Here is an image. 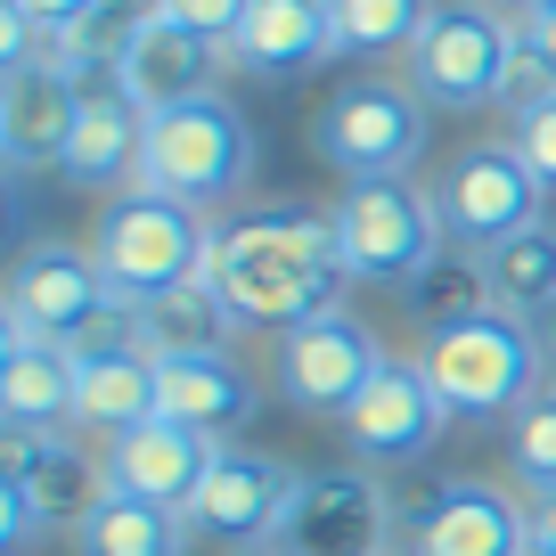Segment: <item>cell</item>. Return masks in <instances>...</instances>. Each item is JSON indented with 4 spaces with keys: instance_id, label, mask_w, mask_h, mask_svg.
I'll use <instances>...</instances> for the list:
<instances>
[{
    "instance_id": "6da1fadb",
    "label": "cell",
    "mask_w": 556,
    "mask_h": 556,
    "mask_svg": "<svg viewBox=\"0 0 556 556\" xmlns=\"http://www.w3.org/2000/svg\"><path fill=\"white\" fill-rule=\"evenodd\" d=\"M213 287L245 328H303V319L336 312V287H344V238H336V213L312 205H262L245 222H229L213 238Z\"/></svg>"
},
{
    "instance_id": "7a4b0ae2",
    "label": "cell",
    "mask_w": 556,
    "mask_h": 556,
    "mask_svg": "<svg viewBox=\"0 0 556 556\" xmlns=\"http://www.w3.org/2000/svg\"><path fill=\"white\" fill-rule=\"evenodd\" d=\"M417 368L434 377L442 409L451 417H516L523 401L548 384V352H540V328L516 312H475V319H451V328L426 336Z\"/></svg>"
},
{
    "instance_id": "3957f363",
    "label": "cell",
    "mask_w": 556,
    "mask_h": 556,
    "mask_svg": "<svg viewBox=\"0 0 556 556\" xmlns=\"http://www.w3.org/2000/svg\"><path fill=\"white\" fill-rule=\"evenodd\" d=\"M213 238H222V229L197 205L131 189V197H115V205L99 213L90 254H99L106 287H115L123 303H156V295H173V287H189V278L213 270Z\"/></svg>"
},
{
    "instance_id": "277c9868",
    "label": "cell",
    "mask_w": 556,
    "mask_h": 556,
    "mask_svg": "<svg viewBox=\"0 0 556 556\" xmlns=\"http://www.w3.org/2000/svg\"><path fill=\"white\" fill-rule=\"evenodd\" d=\"M245 173H254V131H245V115L222 90H205V99H189V106L148 115V148H139L131 189L180 197V205L205 213V205H222V197H238Z\"/></svg>"
},
{
    "instance_id": "5b68a950",
    "label": "cell",
    "mask_w": 556,
    "mask_h": 556,
    "mask_svg": "<svg viewBox=\"0 0 556 556\" xmlns=\"http://www.w3.org/2000/svg\"><path fill=\"white\" fill-rule=\"evenodd\" d=\"M336 238H344V278H368V287H409L426 262L451 245L442 229L434 189L401 180H344L336 197Z\"/></svg>"
},
{
    "instance_id": "8992f818",
    "label": "cell",
    "mask_w": 556,
    "mask_h": 556,
    "mask_svg": "<svg viewBox=\"0 0 556 556\" xmlns=\"http://www.w3.org/2000/svg\"><path fill=\"white\" fill-rule=\"evenodd\" d=\"M507 58H516V25L491 0H451L409 50V90L426 106H500Z\"/></svg>"
},
{
    "instance_id": "52a82bcc",
    "label": "cell",
    "mask_w": 556,
    "mask_h": 556,
    "mask_svg": "<svg viewBox=\"0 0 556 556\" xmlns=\"http://www.w3.org/2000/svg\"><path fill=\"white\" fill-rule=\"evenodd\" d=\"M312 148L344 180H401L426 156V99L401 83H352L312 115Z\"/></svg>"
},
{
    "instance_id": "ba28073f",
    "label": "cell",
    "mask_w": 556,
    "mask_h": 556,
    "mask_svg": "<svg viewBox=\"0 0 556 556\" xmlns=\"http://www.w3.org/2000/svg\"><path fill=\"white\" fill-rule=\"evenodd\" d=\"M540 197H548V180L516 156V139L467 148V156L434 180L442 229H451L458 245H475V254H483V245H500V238H516V229H532V222H540Z\"/></svg>"
},
{
    "instance_id": "9c48e42d",
    "label": "cell",
    "mask_w": 556,
    "mask_h": 556,
    "mask_svg": "<svg viewBox=\"0 0 556 556\" xmlns=\"http://www.w3.org/2000/svg\"><path fill=\"white\" fill-rule=\"evenodd\" d=\"M106 303H115V287H106L99 254H83V245H25L17 270H9V295H0V328L41 336V344H74Z\"/></svg>"
},
{
    "instance_id": "30bf717a",
    "label": "cell",
    "mask_w": 556,
    "mask_h": 556,
    "mask_svg": "<svg viewBox=\"0 0 556 556\" xmlns=\"http://www.w3.org/2000/svg\"><path fill=\"white\" fill-rule=\"evenodd\" d=\"M377 368H384V344L352 312H319L278 336V393L312 417H344L377 384Z\"/></svg>"
},
{
    "instance_id": "8fae6325",
    "label": "cell",
    "mask_w": 556,
    "mask_h": 556,
    "mask_svg": "<svg viewBox=\"0 0 556 556\" xmlns=\"http://www.w3.org/2000/svg\"><path fill=\"white\" fill-rule=\"evenodd\" d=\"M384 540H393V500H384L377 475L368 467H319V475H303L295 516H287V532L270 548H287V556H384Z\"/></svg>"
},
{
    "instance_id": "7c38bea8",
    "label": "cell",
    "mask_w": 556,
    "mask_h": 556,
    "mask_svg": "<svg viewBox=\"0 0 556 556\" xmlns=\"http://www.w3.org/2000/svg\"><path fill=\"white\" fill-rule=\"evenodd\" d=\"M295 491H303V467L222 442V458H213L205 491H197V507H189V532L238 540V548H270V540L287 532V516H295Z\"/></svg>"
},
{
    "instance_id": "4fadbf2b",
    "label": "cell",
    "mask_w": 556,
    "mask_h": 556,
    "mask_svg": "<svg viewBox=\"0 0 556 556\" xmlns=\"http://www.w3.org/2000/svg\"><path fill=\"white\" fill-rule=\"evenodd\" d=\"M336 426H344V442H352L361 467H409V458L434 451V434L451 426V409H442L434 377H426L417 361H384L377 384H368Z\"/></svg>"
},
{
    "instance_id": "5bb4252c",
    "label": "cell",
    "mask_w": 556,
    "mask_h": 556,
    "mask_svg": "<svg viewBox=\"0 0 556 556\" xmlns=\"http://www.w3.org/2000/svg\"><path fill=\"white\" fill-rule=\"evenodd\" d=\"M74 90H83V115H74V148L58 173L83 180V189H115V180H139V148H148V106L123 90L115 58H83L74 66Z\"/></svg>"
},
{
    "instance_id": "9a60e30c",
    "label": "cell",
    "mask_w": 556,
    "mask_h": 556,
    "mask_svg": "<svg viewBox=\"0 0 556 556\" xmlns=\"http://www.w3.org/2000/svg\"><path fill=\"white\" fill-rule=\"evenodd\" d=\"M401 540L409 556H523L532 540V516L507 500L500 483H442L401 516Z\"/></svg>"
},
{
    "instance_id": "2e32d148",
    "label": "cell",
    "mask_w": 556,
    "mask_h": 556,
    "mask_svg": "<svg viewBox=\"0 0 556 556\" xmlns=\"http://www.w3.org/2000/svg\"><path fill=\"white\" fill-rule=\"evenodd\" d=\"M213 458H222V442L197 434V426H173V417H148V426H131V434H106V491H131V500H156V507H180L189 516L197 491H205Z\"/></svg>"
},
{
    "instance_id": "e0dca14e",
    "label": "cell",
    "mask_w": 556,
    "mask_h": 556,
    "mask_svg": "<svg viewBox=\"0 0 556 556\" xmlns=\"http://www.w3.org/2000/svg\"><path fill=\"white\" fill-rule=\"evenodd\" d=\"M74 115H83V90H74L66 66L34 58V66L0 74V156L17 164V173H50V164H66Z\"/></svg>"
},
{
    "instance_id": "ac0fdd59",
    "label": "cell",
    "mask_w": 556,
    "mask_h": 556,
    "mask_svg": "<svg viewBox=\"0 0 556 556\" xmlns=\"http://www.w3.org/2000/svg\"><path fill=\"white\" fill-rule=\"evenodd\" d=\"M0 483H17L34 500L41 532H66V523L83 532L90 507L106 500V467H90L66 434H25V426L0 434Z\"/></svg>"
},
{
    "instance_id": "d6986e66",
    "label": "cell",
    "mask_w": 556,
    "mask_h": 556,
    "mask_svg": "<svg viewBox=\"0 0 556 556\" xmlns=\"http://www.w3.org/2000/svg\"><path fill=\"white\" fill-rule=\"evenodd\" d=\"M0 417L25 426V434L83 426V361H74L66 344H41V336H9L0 328Z\"/></svg>"
},
{
    "instance_id": "ffe728a7",
    "label": "cell",
    "mask_w": 556,
    "mask_h": 556,
    "mask_svg": "<svg viewBox=\"0 0 556 556\" xmlns=\"http://www.w3.org/2000/svg\"><path fill=\"white\" fill-rule=\"evenodd\" d=\"M115 66H123V90H131L148 115H164V106L205 99L222 50H213V41H197L189 25H173V17H148V25L115 50Z\"/></svg>"
},
{
    "instance_id": "44dd1931",
    "label": "cell",
    "mask_w": 556,
    "mask_h": 556,
    "mask_svg": "<svg viewBox=\"0 0 556 556\" xmlns=\"http://www.w3.org/2000/svg\"><path fill=\"white\" fill-rule=\"evenodd\" d=\"M344 41H336V9L328 0H245V25L238 41H229V58H238L245 74H270V83H287V74L319 66V58H336Z\"/></svg>"
},
{
    "instance_id": "7402d4cb",
    "label": "cell",
    "mask_w": 556,
    "mask_h": 556,
    "mask_svg": "<svg viewBox=\"0 0 556 556\" xmlns=\"http://www.w3.org/2000/svg\"><path fill=\"white\" fill-rule=\"evenodd\" d=\"M164 368V417L173 426H197V434H238L245 417H254L262 384L238 352H180V361H156Z\"/></svg>"
},
{
    "instance_id": "603a6c76",
    "label": "cell",
    "mask_w": 556,
    "mask_h": 556,
    "mask_svg": "<svg viewBox=\"0 0 556 556\" xmlns=\"http://www.w3.org/2000/svg\"><path fill=\"white\" fill-rule=\"evenodd\" d=\"M238 328H245V319L222 303L213 278H189V287H173V295L139 303V336H148L156 361H180V352H229Z\"/></svg>"
},
{
    "instance_id": "cb8c5ba5",
    "label": "cell",
    "mask_w": 556,
    "mask_h": 556,
    "mask_svg": "<svg viewBox=\"0 0 556 556\" xmlns=\"http://www.w3.org/2000/svg\"><path fill=\"white\" fill-rule=\"evenodd\" d=\"M164 417V368L156 352H115V361H83V426L99 434H131Z\"/></svg>"
},
{
    "instance_id": "d4e9b609",
    "label": "cell",
    "mask_w": 556,
    "mask_h": 556,
    "mask_svg": "<svg viewBox=\"0 0 556 556\" xmlns=\"http://www.w3.org/2000/svg\"><path fill=\"white\" fill-rule=\"evenodd\" d=\"M83 556H189V516L131 491H106L83 523Z\"/></svg>"
},
{
    "instance_id": "484cf974",
    "label": "cell",
    "mask_w": 556,
    "mask_h": 556,
    "mask_svg": "<svg viewBox=\"0 0 556 556\" xmlns=\"http://www.w3.org/2000/svg\"><path fill=\"white\" fill-rule=\"evenodd\" d=\"M483 270H491V303H500V312L540 319L556 303V229L532 222V229H516V238L483 245Z\"/></svg>"
},
{
    "instance_id": "4316f807",
    "label": "cell",
    "mask_w": 556,
    "mask_h": 556,
    "mask_svg": "<svg viewBox=\"0 0 556 556\" xmlns=\"http://www.w3.org/2000/svg\"><path fill=\"white\" fill-rule=\"evenodd\" d=\"M409 312L426 319V336L451 328V319L491 312V270H483V254H458V245H442V254L409 278Z\"/></svg>"
},
{
    "instance_id": "83f0119b",
    "label": "cell",
    "mask_w": 556,
    "mask_h": 556,
    "mask_svg": "<svg viewBox=\"0 0 556 556\" xmlns=\"http://www.w3.org/2000/svg\"><path fill=\"white\" fill-rule=\"evenodd\" d=\"M336 9V41L352 58H384V50H417L434 0H328Z\"/></svg>"
},
{
    "instance_id": "f1b7e54d",
    "label": "cell",
    "mask_w": 556,
    "mask_h": 556,
    "mask_svg": "<svg viewBox=\"0 0 556 556\" xmlns=\"http://www.w3.org/2000/svg\"><path fill=\"white\" fill-rule=\"evenodd\" d=\"M507 467H516L532 491H556V377L507 417Z\"/></svg>"
},
{
    "instance_id": "f546056e",
    "label": "cell",
    "mask_w": 556,
    "mask_h": 556,
    "mask_svg": "<svg viewBox=\"0 0 556 556\" xmlns=\"http://www.w3.org/2000/svg\"><path fill=\"white\" fill-rule=\"evenodd\" d=\"M548 99H556V66L516 34V58H507V83H500V106H507V115H532V106H548Z\"/></svg>"
},
{
    "instance_id": "4dcf8cb0",
    "label": "cell",
    "mask_w": 556,
    "mask_h": 556,
    "mask_svg": "<svg viewBox=\"0 0 556 556\" xmlns=\"http://www.w3.org/2000/svg\"><path fill=\"white\" fill-rule=\"evenodd\" d=\"M164 17L189 25V34L213 41V50H229V41H238V25H245V0H164Z\"/></svg>"
},
{
    "instance_id": "1f68e13d",
    "label": "cell",
    "mask_w": 556,
    "mask_h": 556,
    "mask_svg": "<svg viewBox=\"0 0 556 556\" xmlns=\"http://www.w3.org/2000/svg\"><path fill=\"white\" fill-rule=\"evenodd\" d=\"M516 156L556 189V99H548V106H532V115H516Z\"/></svg>"
},
{
    "instance_id": "d6a6232c",
    "label": "cell",
    "mask_w": 556,
    "mask_h": 556,
    "mask_svg": "<svg viewBox=\"0 0 556 556\" xmlns=\"http://www.w3.org/2000/svg\"><path fill=\"white\" fill-rule=\"evenodd\" d=\"M9 9H25L41 34H83V25L99 17V0H9Z\"/></svg>"
},
{
    "instance_id": "836d02e7",
    "label": "cell",
    "mask_w": 556,
    "mask_h": 556,
    "mask_svg": "<svg viewBox=\"0 0 556 556\" xmlns=\"http://www.w3.org/2000/svg\"><path fill=\"white\" fill-rule=\"evenodd\" d=\"M516 34H523V41H532V50H540V58L556 66V9H532V17H523Z\"/></svg>"
},
{
    "instance_id": "e575fe53",
    "label": "cell",
    "mask_w": 556,
    "mask_h": 556,
    "mask_svg": "<svg viewBox=\"0 0 556 556\" xmlns=\"http://www.w3.org/2000/svg\"><path fill=\"white\" fill-rule=\"evenodd\" d=\"M532 532L556 548V491H532Z\"/></svg>"
},
{
    "instance_id": "d590c367",
    "label": "cell",
    "mask_w": 556,
    "mask_h": 556,
    "mask_svg": "<svg viewBox=\"0 0 556 556\" xmlns=\"http://www.w3.org/2000/svg\"><path fill=\"white\" fill-rule=\"evenodd\" d=\"M532 328H540V352H548V368H556V303H548V312L532 319Z\"/></svg>"
},
{
    "instance_id": "8d00e7d4",
    "label": "cell",
    "mask_w": 556,
    "mask_h": 556,
    "mask_svg": "<svg viewBox=\"0 0 556 556\" xmlns=\"http://www.w3.org/2000/svg\"><path fill=\"white\" fill-rule=\"evenodd\" d=\"M523 556H556V548H548V540H540V532H532V540H523Z\"/></svg>"
},
{
    "instance_id": "74e56055",
    "label": "cell",
    "mask_w": 556,
    "mask_h": 556,
    "mask_svg": "<svg viewBox=\"0 0 556 556\" xmlns=\"http://www.w3.org/2000/svg\"><path fill=\"white\" fill-rule=\"evenodd\" d=\"M532 9H556V0H523V17H532Z\"/></svg>"
},
{
    "instance_id": "f35d334b",
    "label": "cell",
    "mask_w": 556,
    "mask_h": 556,
    "mask_svg": "<svg viewBox=\"0 0 556 556\" xmlns=\"http://www.w3.org/2000/svg\"><path fill=\"white\" fill-rule=\"evenodd\" d=\"M254 556H287V548H254Z\"/></svg>"
}]
</instances>
